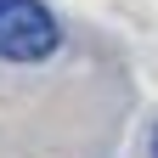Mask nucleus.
<instances>
[{"instance_id":"1","label":"nucleus","mask_w":158,"mask_h":158,"mask_svg":"<svg viewBox=\"0 0 158 158\" xmlns=\"http://www.w3.org/2000/svg\"><path fill=\"white\" fill-rule=\"evenodd\" d=\"M62 28L45 0H0V56L6 62H45Z\"/></svg>"},{"instance_id":"2","label":"nucleus","mask_w":158,"mask_h":158,"mask_svg":"<svg viewBox=\"0 0 158 158\" xmlns=\"http://www.w3.org/2000/svg\"><path fill=\"white\" fill-rule=\"evenodd\" d=\"M152 158H158V130H152Z\"/></svg>"}]
</instances>
